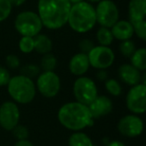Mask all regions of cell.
I'll list each match as a JSON object with an SVG mask.
<instances>
[{
  "label": "cell",
  "mask_w": 146,
  "mask_h": 146,
  "mask_svg": "<svg viewBox=\"0 0 146 146\" xmlns=\"http://www.w3.org/2000/svg\"><path fill=\"white\" fill-rule=\"evenodd\" d=\"M94 46H95V45H94L93 42H92L91 40H89V39H83V40H81L79 42L80 51H81L82 53H85V54H87Z\"/></svg>",
  "instance_id": "31"
},
{
  "label": "cell",
  "mask_w": 146,
  "mask_h": 146,
  "mask_svg": "<svg viewBox=\"0 0 146 146\" xmlns=\"http://www.w3.org/2000/svg\"><path fill=\"white\" fill-rule=\"evenodd\" d=\"M129 21L143 20L146 15V0H130L128 5Z\"/></svg>",
  "instance_id": "17"
},
{
  "label": "cell",
  "mask_w": 146,
  "mask_h": 146,
  "mask_svg": "<svg viewBox=\"0 0 146 146\" xmlns=\"http://www.w3.org/2000/svg\"><path fill=\"white\" fill-rule=\"evenodd\" d=\"M96 38H97L98 42L102 46H109L113 41V36L110 28H106V27H101L97 30L96 33Z\"/></svg>",
  "instance_id": "21"
},
{
  "label": "cell",
  "mask_w": 146,
  "mask_h": 146,
  "mask_svg": "<svg viewBox=\"0 0 146 146\" xmlns=\"http://www.w3.org/2000/svg\"><path fill=\"white\" fill-rule=\"evenodd\" d=\"M90 66L98 70H105L113 64L115 60V55L109 46H94L87 53Z\"/></svg>",
  "instance_id": "9"
},
{
  "label": "cell",
  "mask_w": 146,
  "mask_h": 146,
  "mask_svg": "<svg viewBox=\"0 0 146 146\" xmlns=\"http://www.w3.org/2000/svg\"><path fill=\"white\" fill-rule=\"evenodd\" d=\"M96 22L101 27L111 28L118 21L119 10L111 0H101L95 8Z\"/></svg>",
  "instance_id": "7"
},
{
  "label": "cell",
  "mask_w": 146,
  "mask_h": 146,
  "mask_svg": "<svg viewBox=\"0 0 146 146\" xmlns=\"http://www.w3.org/2000/svg\"><path fill=\"white\" fill-rule=\"evenodd\" d=\"M57 59L52 53H46L43 55L40 61V68L43 71H54L56 68Z\"/></svg>",
  "instance_id": "22"
},
{
  "label": "cell",
  "mask_w": 146,
  "mask_h": 146,
  "mask_svg": "<svg viewBox=\"0 0 146 146\" xmlns=\"http://www.w3.org/2000/svg\"><path fill=\"white\" fill-rule=\"evenodd\" d=\"M8 1L10 2V4L12 7L13 6L17 7V6H21L22 4H24L26 0H8Z\"/></svg>",
  "instance_id": "35"
},
{
  "label": "cell",
  "mask_w": 146,
  "mask_h": 146,
  "mask_svg": "<svg viewBox=\"0 0 146 146\" xmlns=\"http://www.w3.org/2000/svg\"><path fill=\"white\" fill-rule=\"evenodd\" d=\"M133 31L138 38L141 40H146V21L145 19L143 20H136V21H130Z\"/></svg>",
  "instance_id": "23"
},
{
  "label": "cell",
  "mask_w": 146,
  "mask_h": 146,
  "mask_svg": "<svg viewBox=\"0 0 146 146\" xmlns=\"http://www.w3.org/2000/svg\"><path fill=\"white\" fill-rule=\"evenodd\" d=\"M113 38L120 41L129 40L134 34L133 27L130 21L127 20H118L113 26L110 28Z\"/></svg>",
  "instance_id": "16"
},
{
  "label": "cell",
  "mask_w": 146,
  "mask_h": 146,
  "mask_svg": "<svg viewBox=\"0 0 146 146\" xmlns=\"http://www.w3.org/2000/svg\"><path fill=\"white\" fill-rule=\"evenodd\" d=\"M73 94L77 102L89 105L98 96L97 86L91 78L79 76L73 84Z\"/></svg>",
  "instance_id": "6"
},
{
  "label": "cell",
  "mask_w": 146,
  "mask_h": 146,
  "mask_svg": "<svg viewBox=\"0 0 146 146\" xmlns=\"http://www.w3.org/2000/svg\"><path fill=\"white\" fill-rule=\"evenodd\" d=\"M6 86L8 94L17 103H30L36 95V86L33 80L22 74L11 77Z\"/></svg>",
  "instance_id": "4"
},
{
  "label": "cell",
  "mask_w": 146,
  "mask_h": 146,
  "mask_svg": "<svg viewBox=\"0 0 146 146\" xmlns=\"http://www.w3.org/2000/svg\"><path fill=\"white\" fill-rule=\"evenodd\" d=\"M99 1H101V0H87V2H92V3H98Z\"/></svg>",
  "instance_id": "38"
},
{
  "label": "cell",
  "mask_w": 146,
  "mask_h": 146,
  "mask_svg": "<svg viewBox=\"0 0 146 146\" xmlns=\"http://www.w3.org/2000/svg\"><path fill=\"white\" fill-rule=\"evenodd\" d=\"M14 146H34V145L28 139H25V140H17V142L15 143Z\"/></svg>",
  "instance_id": "34"
},
{
  "label": "cell",
  "mask_w": 146,
  "mask_h": 146,
  "mask_svg": "<svg viewBox=\"0 0 146 146\" xmlns=\"http://www.w3.org/2000/svg\"><path fill=\"white\" fill-rule=\"evenodd\" d=\"M90 67L88 56L85 53L79 52L73 55L69 61V70L73 75L83 76Z\"/></svg>",
  "instance_id": "14"
},
{
  "label": "cell",
  "mask_w": 146,
  "mask_h": 146,
  "mask_svg": "<svg viewBox=\"0 0 146 146\" xmlns=\"http://www.w3.org/2000/svg\"><path fill=\"white\" fill-rule=\"evenodd\" d=\"M118 76L120 80L125 84L134 86L139 84L141 81V74L138 69H136L131 64H123L118 68Z\"/></svg>",
  "instance_id": "15"
},
{
  "label": "cell",
  "mask_w": 146,
  "mask_h": 146,
  "mask_svg": "<svg viewBox=\"0 0 146 146\" xmlns=\"http://www.w3.org/2000/svg\"><path fill=\"white\" fill-rule=\"evenodd\" d=\"M39 72H40V67L36 66V65L33 64H28L25 65L22 69H21V74L26 77L32 79L33 77H36L39 75Z\"/></svg>",
  "instance_id": "28"
},
{
  "label": "cell",
  "mask_w": 146,
  "mask_h": 146,
  "mask_svg": "<svg viewBox=\"0 0 146 146\" xmlns=\"http://www.w3.org/2000/svg\"><path fill=\"white\" fill-rule=\"evenodd\" d=\"M105 88L108 93L112 96H120L122 93V87L120 83L115 79H107L105 81Z\"/></svg>",
  "instance_id": "25"
},
{
  "label": "cell",
  "mask_w": 146,
  "mask_h": 146,
  "mask_svg": "<svg viewBox=\"0 0 146 146\" xmlns=\"http://www.w3.org/2000/svg\"><path fill=\"white\" fill-rule=\"evenodd\" d=\"M13 135L15 136L17 140H25L28 138L29 136V131L27 129V127L23 125H16L14 128L12 129Z\"/></svg>",
  "instance_id": "29"
},
{
  "label": "cell",
  "mask_w": 146,
  "mask_h": 146,
  "mask_svg": "<svg viewBox=\"0 0 146 146\" xmlns=\"http://www.w3.org/2000/svg\"><path fill=\"white\" fill-rule=\"evenodd\" d=\"M143 121L137 114L125 115L119 120L117 129L121 135L125 137L134 138L139 136L143 131Z\"/></svg>",
  "instance_id": "12"
},
{
  "label": "cell",
  "mask_w": 146,
  "mask_h": 146,
  "mask_svg": "<svg viewBox=\"0 0 146 146\" xmlns=\"http://www.w3.org/2000/svg\"><path fill=\"white\" fill-rule=\"evenodd\" d=\"M35 86L42 96L53 98L60 90V78L54 71H43L38 75Z\"/></svg>",
  "instance_id": "8"
},
{
  "label": "cell",
  "mask_w": 146,
  "mask_h": 146,
  "mask_svg": "<svg viewBox=\"0 0 146 146\" xmlns=\"http://www.w3.org/2000/svg\"><path fill=\"white\" fill-rule=\"evenodd\" d=\"M10 73L5 67L0 66V86H6L10 80Z\"/></svg>",
  "instance_id": "30"
},
{
  "label": "cell",
  "mask_w": 146,
  "mask_h": 146,
  "mask_svg": "<svg viewBox=\"0 0 146 146\" xmlns=\"http://www.w3.org/2000/svg\"><path fill=\"white\" fill-rule=\"evenodd\" d=\"M96 77H97V79L100 80V81H106V80H107V77H108L107 72L101 69V70H99L97 72V74H96Z\"/></svg>",
  "instance_id": "33"
},
{
  "label": "cell",
  "mask_w": 146,
  "mask_h": 146,
  "mask_svg": "<svg viewBox=\"0 0 146 146\" xmlns=\"http://www.w3.org/2000/svg\"><path fill=\"white\" fill-rule=\"evenodd\" d=\"M14 27L21 36L34 37L41 32L43 25L37 13L33 11H23L15 18Z\"/></svg>",
  "instance_id": "5"
},
{
  "label": "cell",
  "mask_w": 146,
  "mask_h": 146,
  "mask_svg": "<svg viewBox=\"0 0 146 146\" xmlns=\"http://www.w3.org/2000/svg\"><path fill=\"white\" fill-rule=\"evenodd\" d=\"M67 23L69 24L70 28L75 32H88L97 23L95 8L87 1H81L72 4Z\"/></svg>",
  "instance_id": "3"
},
{
  "label": "cell",
  "mask_w": 146,
  "mask_h": 146,
  "mask_svg": "<svg viewBox=\"0 0 146 146\" xmlns=\"http://www.w3.org/2000/svg\"><path fill=\"white\" fill-rule=\"evenodd\" d=\"M34 39V50L40 54H46L50 53L52 50V41L47 35L45 34H37L33 37Z\"/></svg>",
  "instance_id": "18"
},
{
  "label": "cell",
  "mask_w": 146,
  "mask_h": 146,
  "mask_svg": "<svg viewBox=\"0 0 146 146\" xmlns=\"http://www.w3.org/2000/svg\"><path fill=\"white\" fill-rule=\"evenodd\" d=\"M119 50L121 52V54L125 57H128L130 58L131 55L134 53V51L136 50V47L135 44H134L133 41L129 40H125V41H122L119 45Z\"/></svg>",
  "instance_id": "26"
},
{
  "label": "cell",
  "mask_w": 146,
  "mask_h": 146,
  "mask_svg": "<svg viewBox=\"0 0 146 146\" xmlns=\"http://www.w3.org/2000/svg\"><path fill=\"white\" fill-rule=\"evenodd\" d=\"M6 64L8 67H10L11 69H16L19 67V65H20V60H19V58L16 56V55L14 54H10L8 55V56L6 57Z\"/></svg>",
  "instance_id": "32"
},
{
  "label": "cell",
  "mask_w": 146,
  "mask_h": 146,
  "mask_svg": "<svg viewBox=\"0 0 146 146\" xmlns=\"http://www.w3.org/2000/svg\"><path fill=\"white\" fill-rule=\"evenodd\" d=\"M126 106L134 114H142L146 110V85L139 83L132 86L126 95Z\"/></svg>",
  "instance_id": "10"
},
{
  "label": "cell",
  "mask_w": 146,
  "mask_h": 146,
  "mask_svg": "<svg viewBox=\"0 0 146 146\" xmlns=\"http://www.w3.org/2000/svg\"><path fill=\"white\" fill-rule=\"evenodd\" d=\"M81 1H83V0H69V2H70L71 4H75V3L81 2Z\"/></svg>",
  "instance_id": "37"
},
{
  "label": "cell",
  "mask_w": 146,
  "mask_h": 146,
  "mask_svg": "<svg viewBox=\"0 0 146 146\" xmlns=\"http://www.w3.org/2000/svg\"><path fill=\"white\" fill-rule=\"evenodd\" d=\"M87 106L93 119L101 118L103 116L108 115L113 109V103H112L111 99L104 95L97 96Z\"/></svg>",
  "instance_id": "13"
},
{
  "label": "cell",
  "mask_w": 146,
  "mask_h": 146,
  "mask_svg": "<svg viewBox=\"0 0 146 146\" xmlns=\"http://www.w3.org/2000/svg\"><path fill=\"white\" fill-rule=\"evenodd\" d=\"M12 6L8 0H0V22L6 20L11 14Z\"/></svg>",
  "instance_id": "27"
},
{
  "label": "cell",
  "mask_w": 146,
  "mask_h": 146,
  "mask_svg": "<svg viewBox=\"0 0 146 146\" xmlns=\"http://www.w3.org/2000/svg\"><path fill=\"white\" fill-rule=\"evenodd\" d=\"M131 65L139 71H144L146 69V50L144 47L136 49L130 57Z\"/></svg>",
  "instance_id": "20"
},
{
  "label": "cell",
  "mask_w": 146,
  "mask_h": 146,
  "mask_svg": "<svg viewBox=\"0 0 146 146\" xmlns=\"http://www.w3.org/2000/svg\"><path fill=\"white\" fill-rule=\"evenodd\" d=\"M19 49L23 53H31L34 50V39L33 37L22 36L19 40Z\"/></svg>",
  "instance_id": "24"
},
{
  "label": "cell",
  "mask_w": 146,
  "mask_h": 146,
  "mask_svg": "<svg viewBox=\"0 0 146 146\" xmlns=\"http://www.w3.org/2000/svg\"><path fill=\"white\" fill-rule=\"evenodd\" d=\"M68 146H94L92 140L87 134L76 131L71 134L68 140Z\"/></svg>",
  "instance_id": "19"
},
{
  "label": "cell",
  "mask_w": 146,
  "mask_h": 146,
  "mask_svg": "<svg viewBox=\"0 0 146 146\" xmlns=\"http://www.w3.org/2000/svg\"><path fill=\"white\" fill-rule=\"evenodd\" d=\"M106 146H125V145H124L123 142L119 141V140H113V141H110Z\"/></svg>",
  "instance_id": "36"
},
{
  "label": "cell",
  "mask_w": 146,
  "mask_h": 146,
  "mask_svg": "<svg viewBox=\"0 0 146 146\" xmlns=\"http://www.w3.org/2000/svg\"><path fill=\"white\" fill-rule=\"evenodd\" d=\"M71 5L69 0H38L37 14L43 26L56 30L67 23Z\"/></svg>",
  "instance_id": "1"
},
{
  "label": "cell",
  "mask_w": 146,
  "mask_h": 146,
  "mask_svg": "<svg viewBox=\"0 0 146 146\" xmlns=\"http://www.w3.org/2000/svg\"><path fill=\"white\" fill-rule=\"evenodd\" d=\"M57 117L61 125L74 132L81 131L93 124L88 106L77 101L63 104L58 110Z\"/></svg>",
  "instance_id": "2"
},
{
  "label": "cell",
  "mask_w": 146,
  "mask_h": 146,
  "mask_svg": "<svg viewBox=\"0 0 146 146\" xmlns=\"http://www.w3.org/2000/svg\"><path fill=\"white\" fill-rule=\"evenodd\" d=\"M20 110L15 102L6 101L0 105V126L6 131H12L18 125Z\"/></svg>",
  "instance_id": "11"
}]
</instances>
